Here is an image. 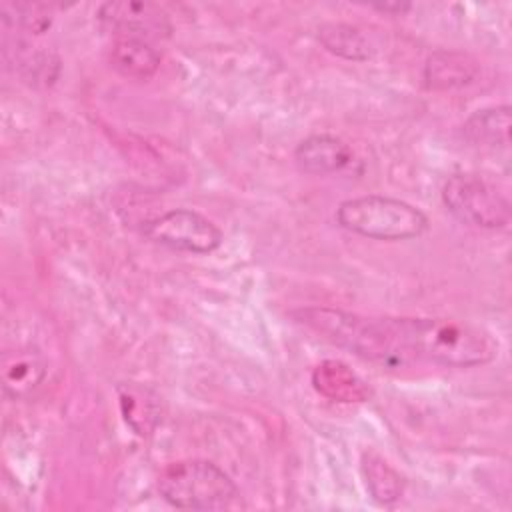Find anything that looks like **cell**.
<instances>
[{
	"instance_id": "1",
	"label": "cell",
	"mask_w": 512,
	"mask_h": 512,
	"mask_svg": "<svg viewBox=\"0 0 512 512\" xmlns=\"http://www.w3.org/2000/svg\"><path fill=\"white\" fill-rule=\"evenodd\" d=\"M398 348L406 364H434L444 368H472L496 356V342L488 332L462 320L432 316H394Z\"/></svg>"
},
{
	"instance_id": "2",
	"label": "cell",
	"mask_w": 512,
	"mask_h": 512,
	"mask_svg": "<svg viewBox=\"0 0 512 512\" xmlns=\"http://www.w3.org/2000/svg\"><path fill=\"white\" fill-rule=\"evenodd\" d=\"M160 496L186 510H226L240 504L234 480L214 462L190 458L170 462L158 474Z\"/></svg>"
},
{
	"instance_id": "3",
	"label": "cell",
	"mask_w": 512,
	"mask_h": 512,
	"mask_svg": "<svg viewBox=\"0 0 512 512\" xmlns=\"http://www.w3.org/2000/svg\"><path fill=\"white\" fill-rule=\"evenodd\" d=\"M336 222L372 240H410L428 230V218L416 206L382 194L348 198L336 208Z\"/></svg>"
},
{
	"instance_id": "4",
	"label": "cell",
	"mask_w": 512,
	"mask_h": 512,
	"mask_svg": "<svg viewBox=\"0 0 512 512\" xmlns=\"http://www.w3.org/2000/svg\"><path fill=\"white\" fill-rule=\"evenodd\" d=\"M442 202L460 222L484 230L504 228L512 214L508 196L478 172L452 174L442 186Z\"/></svg>"
},
{
	"instance_id": "5",
	"label": "cell",
	"mask_w": 512,
	"mask_h": 512,
	"mask_svg": "<svg viewBox=\"0 0 512 512\" xmlns=\"http://www.w3.org/2000/svg\"><path fill=\"white\" fill-rule=\"evenodd\" d=\"M144 236L160 246L190 254H208L222 244V230L204 214L190 208H174L142 228Z\"/></svg>"
},
{
	"instance_id": "6",
	"label": "cell",
	"mask_w": 512,
	"mask_h": 512,
	"mask_svg": "<svg viewBox=\"0 0 512 512\" xmlns=\"http://www.w3.org/2000/svg\"><path fill=\"white\" fill-rule=\"evenodd\" d=\"M98 20L116 36L158 40L170 34L172 26L162 6L154 2H106L98 8Z\"/></svg>"
},
{
	"instance_id": "7",
	"label": "cell",
	"mask_w": 512,
	"mask_h": 512,
	"mask_svg": "<svg viewBox=\"0 0 512 512\" xmlns=\"http://www.w3.org/2000/svg\"><path fill=\"white\" fill-rule=\"evenodd\" d=\"M296 166L312 176H328L342 172L352 164L350 146L332 134H312L294 150Z\"/></svg>"
},
{
	"instance_id": "8",
	"label": "cell",
	"mask_w": 512,
	"mask_h": 512,
	"mask_svg": "<svg viewBox=\"0 0 512 512\" xmlns=\"http://www.w3.org/2000/svg\"><path fill=\"white\" fill-rule=\"evenodd\" d=\"M48 364L36 348H16L2 356V390L8 398H28L40 388Z\"/></svg>"
},
{
	"instance_id": "9",
	"label": "cell",
	"mask_w": 512,
	"mask_h": 512,
	"mask_svg": "<svg viewBox=\"0 0 512 512\" xmlns=\"http://www.w3.org/2000/svg\"><path fill=\"white\" fill-rule=\"evenodd\" d=\"M312 386L318 394L332 402L356 404L372 396L370 386L348 364L340 360H322L312 370Z\"/></svg>"
},
{
	"instance_id": "10",
	"label": "cell",
	"mask_w": 512,
	"mask_h": 512,
	"mask_svg": "<svg viewBox=\"0 0 512 512\" xmlns=\"http://www.w3.org/2000/svg\"><path fill=\"white\" fill-rule=\"evenodd\" d=\"M478 76V62L464 52L436 50L424 64V82L430 90H458Z\"/></svg>"
},
{
	"instance_id": "11",
	"label": "cell",
	"mask_w": 512,
	"mask_h": 512,
	"mask_svg": "<svg viewBox=\"0 0 512 512\" xmlns=\"http://www.w3.org/2000/svg\"><path fill=\"white\" fill-rule=\"evenodd\" d=\"M110 66L124 78L148 80L160 68V52L144 38L116 36L110 52Z\"/></svg>"
},
{
	"instance_id": "12",
	"label": "cell",
	"mask_w": 512,
	"mask_h": 512,
	"mask_svg": "<svg viewBox=\"0 0 512 512\" xmlns=\"http://www.w3.org/2000/svg\"><path fill=\"white\" fill-rule=\"evenodd\" d=\"M462 134L478 148H506L510 144V108L504 104L476 110L462 124Z\"/></svg>"
},
{
	"instance_id": "13",
	"label": "cell",
	"mask_w": 512,
	"mask_h": 512,
	"mask_svg": "<svg viewBox=\"0 0 512 512\" xmlns=\"http://www.w3.org/2000/svg\"><path fill=\"white\" fill-rule=\"evenodd\" d=\"M360 468H362V476H364L366 488H368L370 496L378 504H386L388 506V504H394V502H398L402 498V494H404V478L378 452L366 450L362 454V458H360Z\"/></svg>"
},
{
	"instance_id": "14",
	"label": "cell",
	"mask_w": 512,
	"mask_h": 512,
	"mask_svg": "<svg viewBox=\"0 0 512 512\" xmlns=\"http://www.w3.org/2000/svg\"><path fill=\"white\" fill-rule=\"evenodd\" d=\"M318 40L328 52L344 60L364 62L374 54V46L370 38L358 26H352V24H344V22L322 24L318 28Z\"/></svg>"
},
{
	"instance_id": "15",
	"label": "cell",
	"mask_w": 512,
	"mask_h": 512,
	"mask_svg": "<svg viewBox=\"0 0 512 512\" xmlns=\"http://www.w3.org/2000/svg\"><path fill=\"white\" fill-rule=\"evenodd\" d=\"M118 392H120L122 414H124V420L130 424V428L140 436L150 434L160 420L158 398L150 390L142 386H132V384L120 386Z\"/></svg>"
}]
</instances>
